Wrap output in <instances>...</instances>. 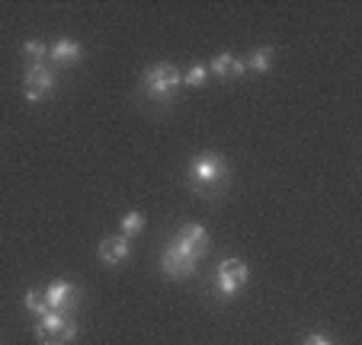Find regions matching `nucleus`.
Instances as JSON below:
<instances>
[{
	"mask_svg": "<svg viewBox=\"0 0 362 345\" xmlns=\"http://www.w3.org/2000/svg\"><path fill=\"white\" fill-rule=\"evenodd\" d=\"M186 176H189L192 189H199L202 195H209V192H218L231 183V167H228V160L221 154H215V150H202V154H196L189 160Z\"/></svg>",
	"mask_w": 362,
	"mask_h": 345,
	"instance_id": "1",
	"label": "nucleus"
},
{
	"mask_svg": "<svg viewBox=\"0 0 362 345\" xmlns=\"http://www.w3.org/2000/svg\"><path fill=\"white\" fill-rule=\"evenodd\" d=\"M209 250H199V246L186 243L183 237H177L173 234L170 243L164 246V253H160V272H164L170 282H183V278L196 275L199 262H202V256Z\"/></svg>",
	"mask_w": 362,
	"mask_h": 345,
	"instance_id": "2",
	"label": "nucleus"
},
{
	"mask_svg": "<svg viewBox=\"0 0 362 345\" xmlns=\"http://www.w3.org/2000/svg\"><path fill=\"white\" fill-rule=\"evenodd\" d=\"M141 87L154 102H170L183 87V71L170 61H158L141 74Z\"/></svg>",
	"mask_w": 362,
	"mask_h": 345,
	"instance_id": "3",
	"label": "nucleus"
},
{
	"mask_svg": "<svg viewBox=\"0 0 362 345\" xmlns=\"http://www.w3.org/2000/svg\"><path fill=\"white\" fill-rule=\"evenodd\" d=\"M77 336V317L74 310H52L35 320V339L39 345H68Z\"/></svg>",
	"mask_w": 362,
	"mask_h": 345,
	"instance_id": "4",
	"label": "nucleus"
},
{
	"mask_svg": "<svg viewBox=\"0 0 362 345\" xmlns=\"http://www.w3.org/2000/svg\"><path fill=\"white\" fill-rule=\"evenodd\" d=\"M247 278H250V269H247L244 259H221L218 269H215L212 288H215V294H218V298L228 301V298H234V294L244 288Z\"/></svg>",
	"mask_w": 362,
	"mask_h": 345,
	"instance_id": "5",
	"label": "nucleus"
},
{
	"mask_svg": "<svg viewBox=\"0 0 362 345\" xmlns=\"http://www.w3.org/2000/svg\"><path fill=\"white\" fill-rule=\"evenodd\" d=\"M58 74L48 64H29V71L23 74V99L26 102H42L55 93Z\"/></svg>",
	"mask_w": 362,
	"mask_h": 345,
	"instance_id": "6",
	"label": "nucleus"
},
{
	"mask_svg": "<svg viewBox=\"0 0 362 345\" xmlns=\"http://www.w3.org/2000/svg\"><path fill=\"white\" fill-rule=\"evenodd\" d=\"M103 265H122L125 259L132 256V240L116 234V237H103L100 240V250H96Z\"/></svg>",
	"mask_w": 362,
	"mask_h": 345,
	"instance_id": "7",
	"label": "nucleus"
},
{
	"mask_svg": "<svg viewBox=\"0 0 362 345\" xmlns=\"http://www.w3.org/2000/svg\"><path fill=\"white\" fill-rule=\"evenodd\" d=\"M42 294H45L52 310H74V304H77V288L71 282H52Z\"/></svg>",
	"mask_w": 362,
	"mask_h": 345,
	"instance_id": "8",
	"label": "nucleus"
},
{
	"mask_svg": "<svg viewBox=\"0 0 362 345\" xmlns=\"http://www.w3.org/2000/svg\"><path fill=\"white\" fill-rule=\"evenodd\" d=\"M205 68H209V74L218 77V80H228V77H244L247 74V64L240 61V58H234L231 52L215 54V58L205 64Z\"/></svg>",
	"mask_w": 362,
	"mask_h": 345,
	"instance_id": "9",
	"label": "nucleus"
},
{
	"mask_svg": "<svg viewBox=\"0 0 362 345\" xmlns=\"http://www.w3.org/2000/svg\"><path fill=\"white\" fill-rule=\"evenodd\" d=\"M81 58H83V45L77 39H58L55 45H48V61H55V64L71 68V64H77Z\"/></svg>",
	"mask_w": 362,
	"mask_h": 345,
	"instance_id": "10",
	"label": "nucleus"
},
{
	"mask_svg": "<svg viewBox=\"0 0 362 345\" xmlns=\"http://www.w3.org/2000/svg\"><path fill=\"white\" fill-rule=\"evenodd\" d=\"M177 237H183L186 243L199 246V250H209V240H212V234H209V227H202V224H183V227L177 230Z\"/></svg>",
	"mask_w": 362,
	"mask_h": 345,
	"instance_id": "11",
	"label": "nucleus"
},
{
	"mask_svg": "<svg viewBox=\"0 0 362 345\" xmlns=\"http://www.w3.org/2000/svg\"><path fill=\"white\" fill-rule=\"evenodd\" d=\"M273 48L269 45H263V48H257V52H250V58H247V71H257V74H267L269 68H273Z\"/></svg>",
	"mask_w": 362,
	"mask_h": 345,
	"instance_id": "12",
	"label": "nucleus"
},
{
	"mask_svg": "<svg viewBox=\"0 0 362 345\" xmlns=\"http://www.w3.org/2000/svg\"><path fill=\"white\" fill-rule=\"evenodd\" d=\"M23 307H26V310L33 313L35 320L45 317V313H48V301H45V294L35 291V288H29V291H26V298H23Z\"/></svg>",
	"mask_w": 362,
	"mask_h": 345,
	"instance_id": "13",
	"label": "nucleus"
},
{
	"mask_svg": "<svg viewBox=\"0 0 362 345\" xmlns=\"http://www.w3.org/2000/svg\"><path fill=\"white\" fill-rule=\"evenodd\" d=\"M23 54L29 58V64H48V45L39 39H29L26 45H23Z\"/></svg>",
	"mask_w": 362,
	"mask_h": 345,
	"instance_id": "14",
	"label": "nucleus"
},
{
	"mask_svg": "<svg viewBox=\"0 0 362 345\" xmlns=\"http://www.w3.org/2000/svg\"><path fill=\"white\" fill-rule=\"evenodd\" d=\"M144 230V214L141 211H129V214L122 217V237H138V234H141Z\"/></svg>",
	"mask_w": 362,
	"mask_h": 345,
	"instance_id": "15",
	"label": "nucleus"
},
{
	"mask_svg": "<svg viewBox=\"0 0 362 345\" xmlns=\"http://www.w3.org/2000/svg\"><path fill=\"white\" fill-rule=\"evenodd\" d=\"M205 77H209V68H205V64H192V68L183 74V83L186 87H202Z\"/></svg>",
	"mask_w": 362,
	"mask_h": 345,
	"instance_id": "16",
	"label": "nucleus"
},
{
	"mask_svg": "<svg viewBox=\"0 0 362 345\" xmlns=\"http://www.w3.org/2000/svg\"><path fill=\"white\" fill-rule=\"evenodd\" d=\"M305 345H334L327 336H321V332H311V336H305Z\"/></svg>",
	"mask_w": 362,
	"mask_h": 345,
	"instance_id": "17",
	"label": "nucleus"
}]
</instances>
